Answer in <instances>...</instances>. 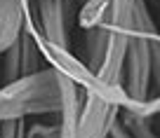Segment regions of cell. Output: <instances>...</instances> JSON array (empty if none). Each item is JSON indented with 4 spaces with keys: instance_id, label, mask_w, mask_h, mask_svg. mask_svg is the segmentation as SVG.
Segmentation results:
<instances>
[{
    "instance_id": "6da1fadb",
    "label": "cell",
    "mask_w": 160,
    "mask_h": 138,
    "mask_svg": "<svg viewBox=\"0 0 160 138\" xmlns=\"http://www.w3.org/2000/svg\"><path fill=\"white\" fill-rule=\"evenodd\" d=\"M61 113V75L42 68L33 75L0 84V122L26 119L33 115Z\"/></svg>"
},
{
    "instance_id": "7a4b0ae2",
    "label": "cell",
    "mask_w": 160,
    "mask_h": 138,
    "mask_svg": "<svg viewBox=\"0 0 160 138\" xmlns=\"http://www.w3.org/2000/svg\"><path fill=\"white\" fill-rule=\"evenodd\" d=\"M155 19L151 16L146 0H137L134 14H132V30L125 54V73H122V87L127 94V103H144L151 99L153 87V49L151 42L158 35ZM122 105V108H125Z\"/></svg>"
},
{
    "instance_id": "3957f363",
    "label": "cell",
    "mask_w": 160,
    "mask_h": 138,
    "mask_svg": "<svg viewBox=\"0 0 160 138\" xmlns=\"http://www.w3.org/2000/svg\"><path fill=\"white\" fill-rule=\"evenodd\" d=\"M35 2V21L38 30L47 42L71 49V38H68V0H33Z\"/></svg>"
},
{
    "instance_id": "277c9868",
    "label": "cell",
    "mask_w": 160,
    "mask_h": 138,
    "mask_svg": "<svg viewBox=\"0 0 160 138\" xmlns=\"http://www.w3.org/2000/svg\"><path fill=\"white\" fill-rule=\"evenodd\" d=\"M24 7V0H0V54H5L19 40L26 16H33Z\"/></svg>"
},
{
    "instance_id": "5b68a950",
    "label": "cell",
    "mask_w": 160,
    "mask_h": 138,
    "mask_svg": "<svg viewBox=\"0 0 160 138\" xmlns=\"http://www.w3.org/2000/svg\"><path fill=\"white\" fill-rule=\"evenodd\" d=\"M134 7H137V0H113V5H111V10H108V16H106V21H104L106 28L130 33Z\"/></svg>"
},
{
    "instance_id": "8992f818",
    "label": "cell",
    "mask_w": 160,
    "mask_h": 138,
    "mask_svg": "<svg viewBox=\"0 0 160 138\" xmlns=\"http://www.w3.org/2000/svg\"><path fill=\"white\" fill-rule=\"evenodd\" d=\"M125 110H132L134 115H139V117H155V115H160V94L151 96L148 101H144V103H132V105H125Z\"/></svg>"
},
{
    "instance_id": "52a82bcc",
    "label": "cell",
    "mask_w": 160,
    "mask_h": 138,
    "mask_svg": "<svg viewBox=\"0 0 160 138\" xmlns=\"http://www.w3.org/2000/svg\"><path fill=\"white\" fill-rule=\"evenodd\" d=\"M0 138H26V119L0 122Z\"/></svg>"
},
{
    "instance_id": "ba28073f",
    "label": "cell",
    "mask_w": 160,
    "mask_h": 138,
    "mask_svg": "<svg viewBox=\"0 0 160 138\" xmlns=\"http://www.w3.org/2000/svg\"><path fill=\"white\" fill-rule=\"evenodd\" d=\"M26 138H59V122L54 124H33L26 129Z\"/></svg>"
},
{
    "instance_id": "9c48e42d",
    "label": "cell",
    "mask_w": 160,
    "mask_h": 138,
    "mask_svg": "<svg viewBox=\"0 0 160 138\" xmlns=\"http://www.w3.org/2000/svg\"><path fill=\"white\" fill-rule=\"evenodd\" d=\"M82 2H85V0H80V5H82Z\"/></svg>"
}]
</instances>
